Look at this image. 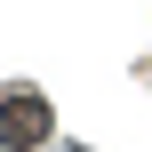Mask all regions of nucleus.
I'll return each instance as SVG.
<instances>
[{
  "mask_svg": "<svg viewBox=\"0 0 152 152\" xmlns=\"http://www.w3.org/2000/svg\"><path fill=\"white\" fill-rule=\"evenodd\" d=\"M40 136H48V104H40V96H8V104H0V144H40Z\"/></svg>",
  "mask_w": 152,
  "mask_h": 152,
  "instance_id": "1",
  "label": "nucleus"
}]
</instances>
